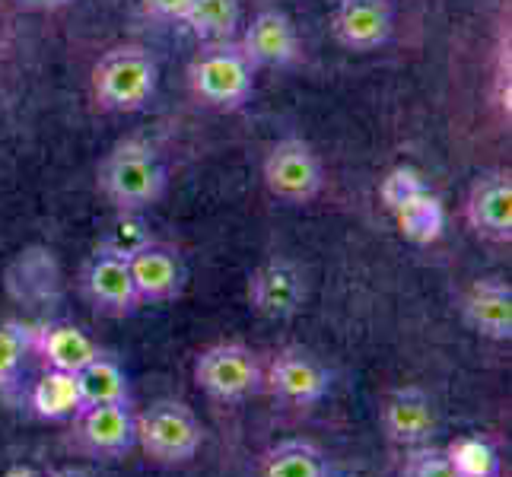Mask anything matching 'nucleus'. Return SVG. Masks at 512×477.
Listing matches in <instances>:
<instances>
[{
    "mask_svg": "<svg viewBox=\"0 0 512 477\" xmlns=\"http://www.w3.org/2000/svg\"><path fill=\"white\" fill-rule=\"evenodd\" d=\"M32 328L23 322L0 325V395L13 392L23 379L26 357L32 353Z\"/></svg>",
    "mask_w": 512,
    "mask_h": 477,
    "instance_id": "393cba45",
    "label": "nucleus"
},
{
    "mask_svg": "<svg viewBox=\"0 0 512 477\" xmlns=\"http://www.w3.org/2000/svg\"><path fill=\"white\" fill-rule=\"evenodd\" d=\"M77 388L83 404H109V401H131V382L115 357L99 353L77 373Z\"/></svg>",
    "mask_w": 512,
    "mask_h": 477,
    "instance_id": "4be33fe9",
    "label": "nucleus"
},
{
    "mask_svg": "<svg viewBox=\"0 0 512 477\" xmlns=\"http://www.w3.org/2000/svg\"><path fill=\"white\" fill-rule=\"evenodd\" d=\"M74 436L83 452L96 458H125L137 446L134 433V404H83L74 414Z\"/></svg>",
    "mask_w": 512,
    "mask_h": 477,
    "instance_id": "1a4fd4ad",
    "label": "nucleus"
},
{
    "mask_svg": "<svg viewBox=\"0 0 512 477\" xmlns=\"http://www.w3.org/2000/svg\"><path fill=\"white\" fill-rule=\"evenodd\" d=\"M249 306L271 322H287L306 306L309 284L306 274L290 258H268L249 274Z\"/></svg>",
    "mask_w": 512,
    "mask_h": 477,
    "instance_id": "6e6552de",
    "label": "nucleus"
},
{
    "mask_svg": "<svg viewBox=\"0 0 512 477\" xmlns=\"http://www.w3.org/2000/svg\"><path fill=\"white\" fill-rule=\"evenodd\" d=\"M398 233L414 245H433L446 233V207L433 188H423L411 201L392 210Z\"/></svg>",
    "mask_w": 512,
    "mask_h": 477,
    "instance_id": "6ab92c4d",
    "label": "nucleus"
},
{
    "mask_svg": "<svg viewBox=\"0 0 512 477\" xmlns=\"http://www.w3.org/2000/svg\"><path fill=\"white\" fill-rule=\"evenodd\" d=\"M242 23L239 0H191L185 26L191 29L194 39L204 45L214 42H233V35Z\"/></svg>",
    "mask_w": 512,
    "mask_h": 477,
    "instance_id": "412c9836",
    "label": "nucleus"
},
{
    "mask_svg": "<svg viewBox=\"0 0 512 477\" xmlns=\"http://www.w3.org/2000/svg\"><path fill=\"white\" fill-rule=\"evenodd\" d=\"M331 29L347 51H376L392 39L395 10L388 0H341Z\"/></svg>",
    "mask_w": 512,
    "mask_h": 477,
    "instance_id": "4468645a",
    "label": "nucleus"
},
{
    "mask_svg": "<svg viewBox=\"0 0 512 477\" xmlns=\"http://www.w3.org/2000/svg\"><path fill=\"white\" fill-rule=\"evenodd\" d=\"M188 86L210 109L236 112L255 93V67L233 42L204 45L188 64Z\"/></svg>",
    "mask_w": 512,
    "mask_h": 477,
    "instance_id": "7ed1b4c3",
    "label": "nucleus"
},
{
    "mask_svg": "<svg viewBox=\"0 0 512 477\" xmlns=\"http://www.w3.org/2000/svg\"><path fill=\"white\" fill-rule=\"evenodd\" d=\"M404 477H458L446 449L436 446H414L408 455V465H404Z\"/></svg>",
    "mask_w": 512,
    "mask_h": 477,
    "instance_id": "bb28decb",
    "label": "nucleus"
},
{
    "mask_svg": "<svg viewBox=\"0 0 512 477\" xmlns=\"http://www.w3.org/2000/svg\"><path fill=\"white\" fill-rule=\"evenodd\" d=\"M134 433H137V446L144 449L150 462L166 468L188 465L204 443L198 414L185 401L175 398H160L150 408L134 414Z\"/></svg>",
    "mask_w": 512,
    "mask_h": 477,
    "instance_id": "f03ea898",
    "label": "nucleus"
},
{
    "mask_svg": "<svg viewBox=\"0 0 512 477\" xmlns=\"http://www.w3.org/2000/svg\"><path fill=\"white\" fill-rule=\"evenodd\" d=\"M462 322L487 341L512 338V290L500 277H481L458 299Z\"/></svg>",
    "mask_w": 512,
    "mask_h": 477,
    "instance_id": "2eb2a0df",
    "label": "nucleus"
},
{
    "mask_svg": "<svg viewBox=\"0 0 512 477\" xmlns=\"http://www.w3.org/2000/svg\"><path fill=\"white\" fill-rule=\"evenodd\" d=\"M382 430L398 446H427L439 430V411L430 392L420 385H401L392 388L382 398Z\"/></svg>",
    "mask_w": 512,
    "mask_h": 477,
    "instance_id": "f8f14e48",
    "label": "nucleus"
},
{
    "mask_svg": "<svg viewBox=\"0 0 512 477\" xmlns=\"http://www.w3.org/2000/svg\"><path fill=\"white\" fill-rule=\"evenodd\" d=\"M48 477H93V474L83 468H61V471H51Z\"/></svg>",
    "mask_w": 512,
    "mask_h": 477,
    "instance_id": "c756f323",
    "label": "nucleus"
},
{
    "mask_svg": "<svg viewBox=\"0 0 512 477\" xmlns=\"http://www.w3.org/2000/svg\"><path fill=\"white\" fill-rule=\"evenodd\" d=\"M191 0H144V10L163 23H185Z\"/></svg>",
    "mask_w": 512,
    "mask_h": 477,
    "instance_id": "cd10ccee",
    "label": "nucleus"
},
{
    "mask_svg": "<svg viewBox=\"0 0 512 477\" xmlns=\"http://www.w3.org/2000/svg\"><path fill=\"white\" fill-rule=\"evenodd\" d=\"M194 382L214 401H249L264 392V360L249 344L220 341L194 360Z\"/></svg>",
    "mask_w": 512,
    "mask_h": 477,
    "instance_id": "39448f33",
    "label": "nucleus"
},
{
    "mask_svg": "<svg viewBox=\"0 0 512 477\" xmlns=\"http://www.w3.org/2000/svg\"><path fill=\"white\" fill-rule=\"evenodd\" d=\"M83 296L99 315L125 318L140 309V296L134 287V277L128 268V258H118L109 252H93L83 268Z\"/></svg>",
    "mask_w": 512,
    "mask_h": 477,
    "instance_id": "9b49d317",
    "label": "nucleus"
},
{
    "mask_svg": "<svg viewBox=\"0 0 512 477\" xmlns=\"http://www.w3.org/2000/svg\"><path fill=\"white\" fill-rule=\"evenodd\" d=\"M67 4H74V0H20V7L39 10V13H55V10H64Z\"/></svg>",
    "mask_w": 512,
    "mask_h": 477,
    "instance_id": "c85d7f7f",
    "label": "nucleus"
},
{
    "mask_svg": "<svg viewBox=\"0 0 512 477\" xmlns=\"http://www.w3.org/2000/svg\"><path fill=\"white\" fill-rule=\"evenodd\" d=\"M4 477H42L35 468H26V465H16V468H10Z\"/></svg>",
    "mask_w": 512,
    "mask_h": 477,
    "instance_id": "7c9ffc66",
    "label": "nucleus"
},
{
    "mask_svg": "<svg viewBox=\"0 0 512 477\" xmlns=\"http://www.w3.org/2000/svg\"><path fill=\"white\" fill-rule=\"evenodd\" d=\"M140 306H163L179 299L188 284V268L182 252L169 242H150L147 249L128 258Z\"/></svg>",
    "mask_w": 512,
    "mask_h": 477,
    "instance_id": "9d476101",
    "label": "nucleus"
},
{
    "mask_svg": "<svg viewBox=\"0 0 512 477\" xmlns=\"http://www.w3.org/2000/svg\"><path fill=\"white\" fill-rule=\"evenodd\" d=\"M32 353L42 360L45 369H61V373H80V369L99 357V344L83 328L70 322H48L32 328Z\"/></svg>",
    "mask_w": 512,
    "mask_h": 477,
    "instance_id": "f3484780",
    "label": "nucleus"
},
{
    "mask_svg": "<svg viewBox=\"0 0 512 477\" xmlns=\"http://www.w3.org/2000/svg\"><path fill=\"white\" fill-rule=\"evenodd\" d=\"M261 179L277 201L309 204L322 194L325 169L319 153L303 137H284L268 150L261 166Z\"/></svg>",
    "mask_w": 512,
    "mask_h": 477,
    "instance_id": "423d86ee",
    "label": "nucleus"
},
{
    "mask_svg": "<svg viewBox=\"0 0 512 477\" xmlns=\"http://www.w3.org/2000/svg\"><path fill=\"white\" fill-rule=\"evenodd\" d=\"M150 242H156V236L144 214H137V210H115V217L105 223L102 236L96 242V252L131 258L140 249H147Z\"/></svg>",
    "mask_w": 512,
    "mask_h": 477,
    "instance_id": "5701e85b",
    "label": "nucleus"
},
{
    "mask_svg": "<svg viewBox=\"0 0 512 477\" xmlns=\"http://www.w3.org/2000/svg\"><path fill=\"white\" fill-rule=\"evenodd\" d=\"M264 392L287 408H315L331 392V373L315 353L290 344L264 363Z\"/></svg>",
    "mask_w": 512,
    "mask_h": 477,
    "instance_id": "0eeeda50",
    "label": "nucleus"
},
{
    "mask_svg": "<svg viewBox=\"0 0 512 477\" xmlns=\"http://www.w3.org/2000/svg\"><path fill=\"white\" fill-rule=\"evenodd\" d=\"M160 70L156 61L137 45L105 51L93 67V99L105 112H140L156 93Z\"/></svg>",
    "mask_w": 512,
    "mask_h": 477,
    "instance_id": "20e7f679",
    "label": "nucleus"
},
{
    "mask_svg": "<svg viewBox=\"0 0 512 477\" xmlns=\"http://www.w3.org/2000/svg\"><path fill=\"white\" fill-rule=\"evenodd\" d=\"M258 477H331V462L309 439H284L261 455Z\"/></svg>",
    "mask_w": 512,
    "mask_h": 477,
    "instance_id": "a211bd4d",
    "label": "nucleus"
},
{
    "mask_svg": "<svg viewBox=\"0 0 512 477\" xmlns=\"http://www.w3.org/2000/svg\"><path fill=\"white\" fill-rule=\"evenodd\" d=\"M458 477H500V455L484 436H458L446 446Z\"/></svg>",
    "mask_w": 512,
    "mask_h": 477,
    "instance_id": "b1692460",
    "label": "nucleus"
},
{
    "mask_svg": "<svg viewBox=\"0 0 512 477\" xmlns=\"http://www.w3.org/2000/svg\"><path fill=\"white\" fill-rule=\"evenodd\" d=\"M465 223L490 242L512 239V175L497 169L478 175L465 198Z\"/></svg>",
    "mask_w": 512,
    "mask_h": 477,
    "instance_id": "ddd939ff",
    "label": "nucleus"
},
{
    "mask_svg": "<svg viewBox=\"0 0 512 477\" xmlns=\"http://www.w3.org/2000/svg\"><path fill=\"white\" fill-rule=\"evenodd\" d=\"M29 408L42 420H74V414L83 408L77 376L61 373V369H45L39 382L29 388Z\"/></svg>",
    "mask_w": 512,
    "mask_h": 477,
    "instance_id": "aec40b11",
    "label": "nucleus"
},
{
    "mask_svg": "<svg viewBox=\"0 0 512 477\" xmlns=\"http://www.w3.org/2000/svg\"><path fill=\"white\" fill-rule=\"evenodd\" d=\"M96 185L102 198L115 210H137L147 214L153 204L163 201L169 172L163 166L160 153H156L147 140L128 137L105 153L96 172Z\"/></svg>",
    "mask_w": 512,
    "mask_h": 477,
    "instance_id": "f257e3e1",
    "label": "nucleus"
},
{
    "mask_svg": "<svg viewBox=\"0 0 512 477\" xmlns=\"http://www.w3.org/2000/svg\"><path fill=\"white\" fill-rule=\"evenodd\" d=\"M242 55L252 67H287L299 58V39L287 13L261 10L242 32Z\"/></svg>",
    "mask_w": 512,
    "mask_h": 477,
    "instance_id": "dca6fc26",
    "label": "nucleus"
},
{
    "mask_svg": "<svg viewBox=\"0 0 512 477\" xmlns=\"http://www.w3.org/2000/svg\"><path fill=\"white\" fill-rule=\"evenodd\" d=\"M423 188H430V182L423 179V172L414 166H395L385 172V179L379 182V201L382 207L392 214L404 201H411L414 194H420Z\"/></svg>",
    "mask_w": 512,
    "mask_h": 477,
    "instance_id": "a878e982",
    "label": "nucleus"
}]
</instances>
